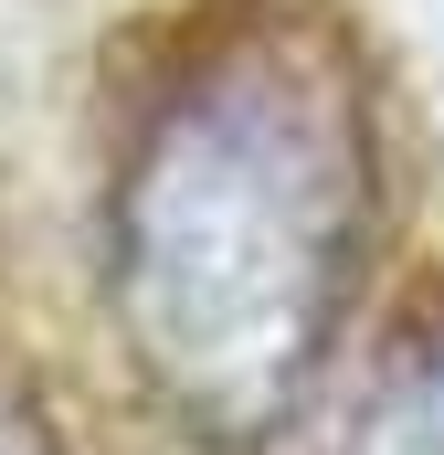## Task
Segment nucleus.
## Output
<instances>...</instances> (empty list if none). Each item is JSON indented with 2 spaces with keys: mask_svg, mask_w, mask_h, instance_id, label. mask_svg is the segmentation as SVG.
<instances>
[{
  "mask_svg": "<svg viewBox=\"0 0 444 455\" xmlns=\"http://www.w3.org/2000/svg\"><path fill=\"white\" fill-rule=\"evenodd\" d=\"M349 455H444V349H424V360L392 371V392L360 413Z\"/></svg>",
  "mask_w": 444,
  "mask_h": 455,
  "instance_id": "2",
  "label": "nucleus"
},
{
  "mask_svg": "<svg viewBox=\"0 0 444 455\" xmlns=\"http://www.w3.org/2000/svg\"><path fill=\"white\" fill-rule=\"evenodd\" d=\"M370 96L318 11H233L148 96L107 212V297L148 392L265 445L318 381L370 254Z\"/></svg>",
  "mask_w": 444,
  "mask_h": 455,
  "instance_id": "1",
  "label": "nucleus"
}]
</instances>
